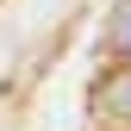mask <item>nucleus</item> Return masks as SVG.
I'll return each mask as SVG.
<instances>
[{
	"instance_id": "f257e3e1",
	"label": "nucleus",
	"mask_w": 131,
	"mask_h": 131,
	"mask_svg": "<svg viewBox=\"0 0 131 131\" xmlns=\"http://www.w3.org/2000/svg\"><path fill=\"white\" fill-rule=\"evenodd\" d=\"M100 112H112V119H131V75H112V88L94 100Z\"/></svg>"
}]
</instances>
